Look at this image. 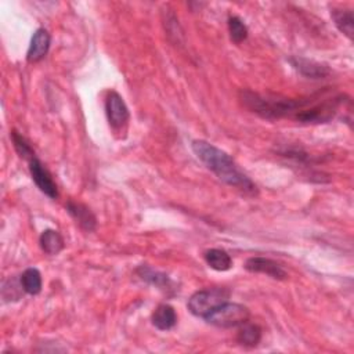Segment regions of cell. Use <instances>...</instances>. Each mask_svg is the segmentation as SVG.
Listing matches in <instances>:
<instances>
[{
    "instance_id": "cell-19",
    "label": "cell",
    "mask_w": 354,
    "mask_h": 354,
    "mask_svg": "<svg viewBox=\"0 0 354 354\" xmlns=\"http://www.w3.org/2000/svg\"><path fill=\"white\" fill-rule=\"evenodd\" d=\"M12 140H13V144H14V148L17 151V154L25 159V161H31L34 159L36 155H35V151L32 150V147L30 146V143L25 140V137L23 135H20L17 131H13L12 132Z\"/></svg>"
},
{
    "instance_id": "cell-11",
    "label": "cell",
    "mask_w": 354,
    "mask_h": 354,
    "mask_svg": "<svg viewBox=\"0 0 354 354\" xmlns=\"http://www.w3.org/2000/svg\"><path fill=\"white\" fill-rule=\"evenodd\" d=\"M177 322V314L170 305H159L153 313V325L159 331H169Z\"/></svg>"
},
{
    "instance_id": "cell-18",
    "label": "cell",
    "mask_w": 354,
    "mask_h": 354,
    "mask_svg": "<svg viewBox=\"0 0 354 354\" xmlns=\"http://www.w3.org/2000/svg\"><path fill=\"white\" fill-rule=\"evenodd\" d=\"M228 32L230 38L235 45L243 43L248 38V27L240 17H230L228 19Z\"/></svg>"
},
{
    "instance_id": "cell-17",
    "label": "cell",
    "mask_w": 354,
    "mask_h": 354,
    "mask_svg": "<svg viewBox=\"0 0 354 354\" xmlns=\"http://www.w3.org/2000/svg\"><path fill=\"white\" fill-rule=\"evenodd\" d=\"M21 284L24 288V292L28 295H38L42 291V274L38 269L31 267L27 269L21 276Z\"/></svg>"
},
{
    "instance_id": "cell-16",
    "label": "cell",
    "mask_w": 354,
    "mask_h": 354,
    "mask_svg": "<svg viewBox=\"0 0 354 354\" xmlns=\"http://www.w3.org/2000/svg\"><path fill=\"white\" fill-rule=\"evenodd\" d=\"M205 262L208 266L216 272H227L232 266L231 256L223 250H209L205 252Z\"/></svg>"
},
{
    "instance_id": "cell-4",
    "label": "cell",
    "mask_w": 354,
    "mask_h": 354,
    "mask_svg": "<svg viewBox=\"0 0 354 354\" xmlns=\"http://www.w3.org/2000/svg\"><path fill=\"white\" fill-rule=\"evenodd\" d=\"M230 291L225 288H209L195 292L188 299V310L201 318H205L209 313H212L216 307L228 302Z\"/></svg>"
},
{
    "instance_id": "cell-9",
    "label": "cell",
    "mask_w": 354,
    "mask_h": 354,
    "mask_svg": "<svg viewBox=\"0 0 354 354\" xmlns=\"http://www.w3.org/2000/svg\"><path fill=\"white\" fill-rule=\"evenodd\" d=\"M65 208H67L68 213L71 214V217L76 221V224L82 230H85L87 232H91L96 230L97 219L89 206H86L85 203H80V202L68 201Z\"/></svg>"
},
{
    "instance_id": "cell-8",
    "label": "cell",
    "mask_w": 354,
    "mask_h": 354,
    "mask_svg": "<svg viewBox=\"0 0 354 354\" xmlns=\"http://www.w3.org/2000/svg\"><path fill=\"white\" fill-rule=\"evenodd\" d=\"M289 63L300 75L309 79L318 80V79H325L331 75V69L327 65L317 63L314 60H309L305 57H291Z\"/></svg>"
},
{
    "instance_id": "cell-3",
    "label": "cell",
    "mask_w": 354,
    "mask_h": 354,
    "mask_svg": "<svg viewBox=\"0 0 354 354\" xmlns=\"http://www.w3.org/2000/svg\"><path fill=\"white\" fill-rule=\"evenodd\" d=\"M250 317L251 313L244 305L225 302L209 313L203 320L219 328H237L250 321Z\"/></svg>"
},
{
    "instance_id": "cell-12",
    "label": "cell",
    "mask_w": 354,
    "mask_h": 354,
    "mask_svg": "<svg viewBox=\"0 0 354 354\" xmlns=\"http://www.w3.org/2000/svg\"><path fill=\"white\" fill-rule=\"evenodd\" d=\"M39 243H41L42 251L52 256L58 255L65 247L64 239L61 237V234L56 230H45L41 235Z\"/></svg>"
},
{
    "instance_id": "cell-13",
    "label": "cell",
    "mask_w": 354,
    "mask_h": 354,
    "mask_svg": "<svg viewBox=\"0 0 354 354\" xmlns=\"http://www.w3.org/2000/svg\"><path fill=\"white\" fill-rule=\"evenodd\" d=\"M331 17L336 25V28L346 35L350 41L354 35V16L349 9H332Z\"/></svg>"
},
{
    "instance_id": "cell-14",
    "label": "cell",
    "mask_w": 354,
    "mask_h": 354,
    "mask_svg": "<svg viewBox=\"0 0 354 354\" xmlns=\"http://www.w3.org/2000/svg\"><path fill=\"white\" fill-rule=\"evenodd\" d=\"M262 340V329L256 324L245 322L240 325L237 333V342L245 347H256Z\"/></svg>"
},
{
    "instance_id": "cell-7",
    "label": "cell",
    "mask_w": 354,
    "mask_h": 354,
    "mask_svg": "<svg viewBox=\"0 0 354 354\" xmlns=\"http://www.w3.org/2000/svg\"><path fill=\"white\" fill-rule=\"evenodd\" d=\"M245 269L251 273H258V274H265L269 276L270 278L274 280H287L288 274L284 270V267L277 263L273 259L269 258H262V256H255V258H250L245 262Z\"/></svg>"
},
{
    "instance_id": "cell-6",
    "label": "cell",
    "mask_w": 354,
    "mask_h": 354,
    "mask_svg": "<svg viewBox=\"0 0 354 354\" xmlns=\"http://www.w3.org/2000/svg\"><path fill=\"white\" fill-rule=\"evenodd\" d=\"M30 172H31V176H32V180L35 181L38 188L45 195H47L52 199L58 198L57 184L54 183L50 172L45 168V165L36 157L30 161Z\"/></svg>"
},
{
    "instance_id": "cell-15",
    "label": "cell",
    "mask_w": 354,
    "mask_h": 354,
    "mask_svg": "<svg viewBox=\"0 0 354 354\" xmlns=\"http://www.w3.org/2000/svg\"><path fill=\"white\" fill-rule=\"evenodd\" d=\"M136 273H137V276H139L143 281H146V283H148V284H151V285H155V287H158L159 289L168 291V289H170V287H172V281H170V278H169L166 274L159 273V272H155L154 269H151V267H148V266H140V267L136 270Z\"/></svg>"
},
{
    "instance_id": "cell-10",
    "label": "cell",
    "mask_w": 354,
    "mask_h": 354,
    "mask_svg": "<svg viewBox=\"0 0 354 354\" xmlns=\"http://www.w3.org/2000/svg\"><path fill=\"white\" fill-rule=\"evenodd\" d=\"M50 41H52V38L46 30H43V28L36 30L31 39V45H30V49L27 53V60L30 63L42 61L46 57V54L49 53Z\"/></svg>"
},
{
    "instance_id": "cell-1",
    "label": "cell",
    "mask_w": 354,
    "mask_h": 354,
    "mask_svg": "<svg viewBox=\"0 0 354 354\" xmlns=\"http://www.w3.org/2000/svg\"><path fill=\"white\" fill-rule=\"evenodd\" d=\"M321 97V96H320ZM318 96L288 98L281 96L261 94L252 90H241L240 101L251 112L265 118V120H294L300 121L303 113L320 98Z\"/></svg>"
},
{
    "instance_id": "cell-2",
    "label": "cell",
    "mask_w": 354,
    "mask_h": 354,
    "mask_svg": "<svg viewBox=\"0 0 354 354\" xmlns=\"http://www.w3.org/2000/svg\"><path fill=\"white\" fill-rule=\"evenodd\" d=\"M191 147L197 158L223 183L239 188L248 195L258 194L256 184L239 168L227 153L205 140H194Z\"/></svg>"
},
{
    "instance_id": "cell-5",
    "label": "cell",
    "mask_w": 354,
    "mask_h": 354,
    "mask_svg": "<svg viewBox=\"0 0 354 354\" xmlns=\"http://www.w3.org/2000/svg\"><path fill=\"white\" fill-rule=\"evenodd\" d=\"M105 113L108 118L109 126L120 132V131H125L129 120H131V113H129V108L125 104L124 98L121 97L120 93L116 91H109L107 98H105Z\"/></svg>"
}]
</instances>
